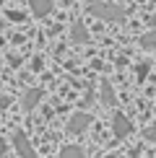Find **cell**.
<instances>
[{
    "mask_svg": "<svg viewBox=\"0 0 156 158\" xmlns=\"http://www.w3.org/2000/svg\"><path fill=\"white\" fill-rule=\"evenodd\" d=\"M70 42L73 44H86L89 42V31L83 23H73V29H70Z\"/></svg>",
    "mask_w": 156,
    "mask_h": 158,
    "instance_id": "obj_7",
    "label": "cell"
},
{
    "mask_svg": "<svg viewBox=\"0 0 156 158\" xmlns=\"http://www.w3.org/2000/svg\"><path fill=\"white\" fill-rule=\"evenodd\" d=\"M112 130H115V135H117V137H128L130 132H133V124L128 122V117H125V114H120V111H117V114L112 117Z\"/></svg>",
    "mask_w": 156,
    "mask_h": 158,
    "instance_id": "obj_4",
    "label": "cell"
},
{
    "mask_svg": "<svg viewBox=\"0 0 156 158\" xmlns=\"http://www.w3.org/2000/svg\"><path fill=\"white\" fill-rule=\"evenodd\" d=\"M57 158H86V153H83L81 145H65Z\"/></svg>",
    "mask_w": 156,
    "mask_h": 158,
    "instance_id": "obj_8",
    "label": "cell"
},
{
    "mask_svg": "<svg viewBox=\"0 0 156 158\" xmlns=\"http://www.w3.org/2000/svg\"><path fill=\"white\" fill-rule=\"evenodd\" d=\"M141 47H143V49H154V47H156V29L141 36Z\"/></svg>",
    "mask_w": 156,
    "mask_h": 158,
    "instance_id": "obj_10",
    "label": "cell"
},
{
    "mask_svg": "<svg viewBox=\"0 0 156 158\" xmlns=\"http://www.w3.org/2000/svg\"><path fill=\"white\" fill-rule=\"evenodd\" d=\"M31 5V13L39 18H44L47 13H52V8H55V0H29Z\"/></svg>",
    "mask_w": 156,
    "mask_h": 158,
    "instance_id": "obj_6",
    "label": "cell"
},
{
    "mask_svg": "<svg viewBox=\"0 0 156 158\" xmlns=\"http://www.w3.org/2000/svg\"><path fill=\"white\" fill-rule=\"evenodd\" d=\"M102 101L107 104V106H112V104H115V91H112V85H109V81L102 83Z\"/></svg>",
    "mask_w": 156,
    "mask_h": 158,
    "instance_id": "obj_9",
    "label": "cell"
},
{
    "mask_svg": "<svg viewBox=\"0 0 156 158\" xmlns=\"http://www.w3.org/2000/svg\"><path fill=\"white\" fill-rule=\"evenodd\" d=\"M89 124H91V114H86V111H78V114L70 117V122H68V132L81 135V132H86Z\"/></svg>",
    "mask_w": 156,
    "mask_h": 158,
    "instance_id": "obj_3",
    "label": "cell"
},
{
    "mask_svg": "<svg viewBox=\"0 0 156 158\" xmlns=\"http://www.w3.org/2000/svg\"><path fill=\"white\" fill-rule=\"evenodd\" d=\"M8 18H13V21H21L24 13H21V10H13V13H8Z\"/></svg>",
    "mask_w": 156,
    "mask_h": 158,
    "instance_id": "obj_12",
    "label": "cell"
},
{
    "mask_svg": "<svg viewBox=\"0 0 156 158\" xmlns=\"http://www.w3.org/2000/svg\"><path fill=\"white\" fill-rule=\"evenodd\" d=\"M143 135H146V140H148V143H156V127H148Z\"/></svg>",
    "mask_w": 156,
    "mask_h": 158,
    "instance_id": "obj_11",
    "label": "cell"
},
{
    "mask_svg": "<svg viewBox=\"0 0 156 158\" xmlns=\"http://www.w3.org/2000/svg\"><path fill=\"white\" fill-rule=\"evenodd\" d=\"M0 106H8V96H0Z\"/></svg>",
    "mask_w": 156,
    "mask_h": 158,
    "instance_id": "obj_14",
    "label": "cell"
},
{
    "mask_svg": "<svg viewBox=\"0 0 156 158\" xmlns=\"http://www.w3.org/2000/svg\"><path fill=\"white\" fill-rule=\"evenodd\" d=\"M109 158H117V156H109Z\"/></svg>",
    "mask_w": 156,
    "mask_h": 158,
    "instance_id": "obj_15",
    "label": "cell"
},
{
    "mask_svg": "<svg viewBox=\"0 0 156 158\" xmlns=\"http://www.w3.org/2000/svg\"><path fill=\"white\" fill-rule=\"evenodd\" d=\"M89 10H91V16L104 18V21H122L125 18V10L115 3H107V0H91Z\"/></svg>",
    "mask_w": 156,
    "mask_h": 158,
    "instance_id": "obj_1",
    "label": "cell"
},
{
    "mask_svg": "<svg viewBox=\"0 0 156 158\" xmlns=\"http://www.w3.org/2000/svg\"><path fill=\"white\" fill-rule=\"evenodd\" d=\"M42 96H44V91L42 88H29L24 94V98H21V106H24V111H31L37 106L39 101H42Z\"/></svg>",
    "mask_w": 156,
    "mask_h": 158,
    "instance_id": "obj_5",
    "label": "cell"
},
{
    "mask_svg": "<svg viewBox=\"0 0 156 158\" xmlns=\"http://www.w3.org/2000/svg\"><path fill=\"white\" fill-rule=\"evenodd\" d=\"M5 153H8V143L0 140V156H5Z\"/></svg>",
    "mask_w": 156,
    "mask_h": 158,
    "instance_id": "obj_13",
    "label": "cell"
},
{
    "mask_svg": "<svg viewBox=\"0 0 156 158\" xmlns=\"http://www.w3.org/2000/svg\"><path fill=\"white\" fill-rule=\"evenodd\" d=\"M0 3H3V0H0Z\"/></svg>",
    "mask_w": 156,
    "mask_h": 158,
    "instance_id": "obj_16",
    "label": "cell"
},
{
    "mask_svg": "<svg viewBox=\"0 0 156 158\" xmlns=\"http://www.w3.org/2000/svg\"><path fill=\"white\" fill-rule=\"evenodd\" d=\"M13 148L18 150V156H21V158H37V150L31 148L29 137H26L24 132H13Z\"/></svg>",
    "mask_w": 156,
    "mask_h": 158,
    "instance_id": "obj_2",
    "label": "cell"
}]
</instances>
